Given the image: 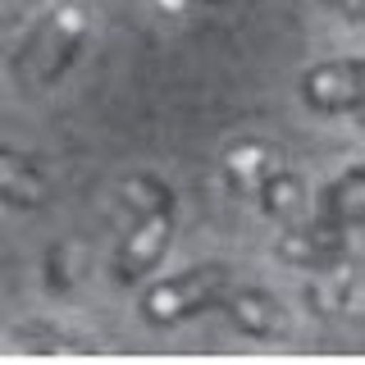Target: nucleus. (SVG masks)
<instances>
[{"mask_svg":"<svg viewBox=\"0 0 365 365\" xmlns=\"http://www.w3.org/2000/svg\"><path fill=\"white\" fill-rule=\"evenodd\" d=\"M279 256L288 265H306V269H319L329 260L342 256V228L315 220V224H292L288 233L279 237Z\"/></svg>","mask_w":365,"mask_h":365,"instance_id":"6","label":"nucleus"},{"mask_svg":"<svg viewBox=\"0 0 365 365\" xmlns=\"http://www.w3.org/2000/svg\"><path fill=\"white\" fill-rule=\"evenodd\" d=\"M0 201L9 205H41L46 201V174L37 160H28L23 151L0 146Z\"/></svg>","mask_w":365,"mask_h":365,"instance_id":"9","label":"nucleus"},{"mask_svg":"<svg viewBox=\"0 0 365 365\" xmlns=\"http://www.w3.org/2000/svg\"><path fill=\"white\" fill-rule=\"evenodd\" d=\"M356 119H361V128H365V101H361V110H356Z\"/></svg>","mask_w":365,"mask_h":365,"instance_id":"16","label":"nucleus"},{"mask_svg":"<svg viewBox=\"0 0 365 365\" xmlns=\"http://www.w3.org/2000/svg\"><path fill=\"white\" fill-rule=\"evenodd\" d=\"M356 279H361V269L351 265L347 256L319 265L315 279H311V288H306L311 311H315V315H342V311H347V302L356 297Z\"/></svg>","mask_w":365,"mask_h":365,"instance_id":"8","label":"nucleus"},{"mask_svg":"<svg viewBox=\"0 0 365 365\" xmlns=\"http://www.w3.org/2000/svg\"><path fill=\"white\" fill-rule=\"evenodd\" d=\"M269 174H274V151L265 142H237L224 151V178L237 197H256Z\"/></svg>","mask_w":365,"mask_h":365,"instance_id":"10","label":"nucleus"},{"mask_svg":"<svg viewBox=\"0 0 365 365\" xmlns=\"http://www.w3.org/2000/svg\"><path fill=\"white\" fill-rule=\"evenodd\" d=\"M361 274H365V269H361Z\"/></svg>","mask_w":365,"mask_h":365,"instance_id":"18","label":"nucleus"},{"mask_svg":"<svg viewBox=\"0 0 365 365\" xmlns=\"http://www.w3.org/2000/svg\"><path fill=\"white\" fill-rule=\"evenodd\" d=\"M256 197H260V205H265L269 220L292 224L297 215H302V178H297V174H283V169H274V174L260 182Z\"/></svg>","mask_w":365,"mask_h":365,"instance_id":"11","label":"nucleus"},{"mask_svg":"<svg viewBox=\"0 0 365 365\" xmlns=\"http://www.w3.org/2000/svg\"><path fill=\"white\" fill-rule=\"evenodd\" d=\"M319 220L342 228V233L365 224V165L347 169L342 178H334L324 192H319Z\"/></svg>","mask_w":365,"mask_h":365,"instance_id":"7","label":"nucleus"},{"mask_svg":"<svg viewBox=\"0 0 365 365\" xmlns=\"http://www.w3.org/2000/svg\"><path fill=\"white\" fill-rule=\"evenodd\" d=\"M302 96L311 110L338 114V110H361L365 101V60H329L315 64L302 78Z\"/></svg>","mask_w":365,"mask_h":365,"instance_id":"3","label":"nucleus"},{"mask_svg":"<svg viewBox=\"0 0 365 365\" xmlns=\"http://www.w3.org/2000/svg\"><path fill=\"white\" fill-rule=\"evenodd\" d=\"M46 283H51L55 297H64L73 288V269H68V247H51V256H46Z\"/></svg>","mask_w":365,"mask_h":365,"instance_id":"14","label":"nucleus"},{"mask_svg":"<svg viewBox=\"0 0 365 365\" xmlns=\"http://www.w3.org/2000/svg\"><path fill=\"white\" fill-rule=\"evenodd\" d=\"M224 311L247 338H279L283 329H288V311H283L265 288H228Z\"/></svg>","mask_w":365,"mask_h":365,"instance_id":"5","label":"nucleus"},{"mask_svg":"<svg viewBox=\"0 0 365 365\" xmlns=\"http://www.w3.org/2000/svg\"><path fill=\"white\" fill-rule=\"evenodd\" d=\"M87 28H91V14H87V5H78V0H68V5H60L55 14H46L37 23V32L23 41V51L14 55L19 83L28 91L60 83L64 68L78 60V51H83Z\"/></svg>","mask_w":365,"mask_h":365,"instance_id":"1","label":"nucleus"},{"mask_svg":"<svg viewBox=\"0 0 365 365\" xmlns=\"http://www.w3.org/2000/svg\"><path fill=\"white\" fill-rule=\"evenodd\" d=\"M169 233H174V210L137 215L133 233L123 237L119 256H114V279H119V283H137V279H146V274L160 265V256H165Z\"/></svg>","mask_w":365,"mask_h":365,"instance_id":"4","label":"nucleus"},{"mask_svg":"<svg viewBox=\"0 0 365 365\" xmlns=\"http://www.w3.org/2000/svg\"><path fill=\"white\" fill-rule=\"evenodd\" d=\"M224 292H228V269L224 265H197L187 274H174V279L155 283L151 292L142 297V315L151 324L169 329L178 319H192L210 306H224Z\"/></svg>","mask_w":365,"mask_h":365,"instance_id":"2","label":"nucleus"},{"mask_svg":"<svg viewBox=\"0 0 365 365\" xmlns=\"http://www.w3.org/2000/svg\"><path fill=\"white\" fill-rule=\"evenodd\" d=\"M19 351H37V356H55V351H87V342L78 338H60L55 334V324H23L19 334Z\"/></svg>","mask_w":365,"mask_h":365,"instance_id":"13","label":"nucleus"},{"mask_svg":"<svg viewBox=\"0 0 365 365\" xmlns=\"http://www.w3.org/2000/svg\"><path fill=\"white\" fill-rule=\"evenodd\" d=\"M329 5H334V9H342L347 19H361V14H365V0H329Z\"/></svg>","mask_w":365,"mask_h":365,"instance_id":"15","label":"nucleus"},{"mask_svg":"<svg viewBox=\"0 0 365 365\" xmlns=\"http://www.w3.org/2000/svg\"><path fill=\"white\" fill-rule=\"evenodd\" d=\"M361 23H365V14H361Z\"/></svg>","mask_w":365,"mask_h":365,"instance_id":"17","label":"nucleus"},{"mask_svg":"<svg viewBox=\"0 0 365 365\" xmlns=\"http://www.w3.org/2000/svg\"><path fill=\"white\" fill-rule=\"evenodd\" d=\"M123 205L133 215H155V210H174V192L165 187L160 178H128L123 182Z\"/></svg>","mask_w":365,"mask_h":365,"instance_id":"12","label":"nucleus"}]
</instances>
